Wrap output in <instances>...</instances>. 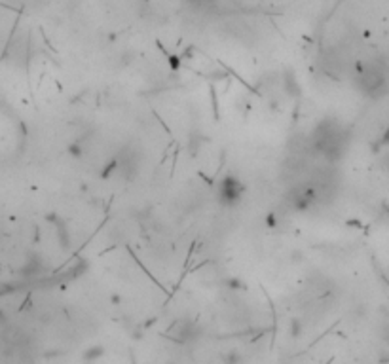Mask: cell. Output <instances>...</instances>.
<instances>
[{
    "label": "cell",
    "mask_w": 389,
    "mask_h": 364,
    "mask_svg": "<svg viewBox=\"0 0 389 364\" xmlns=\"http://www.w3.org/2000/svg\"><path fill=\"white\" fill-rule=\"evenodd\" d=\"M311 141L319 154H323L329 160H336L346 146V133L334 121H323L315 127Z\"/></svg>",
    "instance_id": "cell-1"
},
{
    "label": "cell",
    "mask_w": 389,
    "mask_h": 364,
    "mask_svg": "<svg viewBox=\"0 0 389 364\" xmlns=\"http://www.w3.org/2000/svg\"><path fill=\"white\" fill-rule=\"evenodd\" d=\"M241 194H243V188H241V184H239L237 180H233V178H224V180H222L220 192H218L222 203L232 205V203H235V201H239Z\"/></svg>",
    "instance_id": "cell-2"
}]
</instances>
